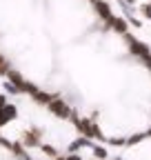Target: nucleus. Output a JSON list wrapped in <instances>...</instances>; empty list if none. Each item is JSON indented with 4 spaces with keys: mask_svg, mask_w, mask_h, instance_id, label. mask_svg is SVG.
Segmentation results:
<instances>
[]
</instances>
